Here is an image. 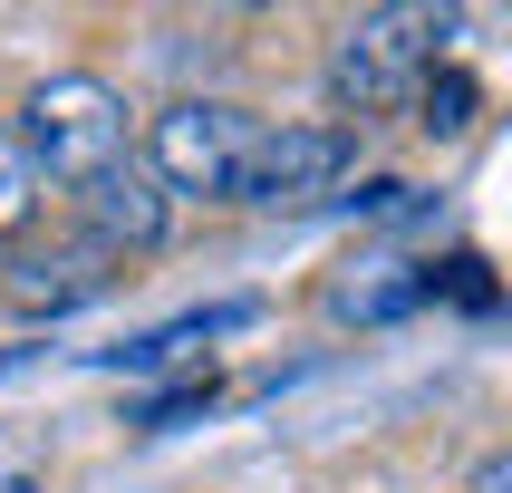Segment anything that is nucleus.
Returning a JSON list of instances; mask_svg holds the SVG:
<instances>
[{"instance_id":"obj_5","label":"nucleus","mask_w":512,"mask_h":493,"mask_svg":"<svg viewBox=\"0 0 512 493\" xmlns=\"http://www.w3.org/2000/svg\"><path fill=\"white\" fill-rule=\"evenodd\" d=\"M78 203H87V232L107 242V252H155L165 242V184L126 155V165H107L97 184H78Z\"/></svg>"},{"instance_id":"obj_2","label":"nucleus","mask_w":512,"mask_h":493,"mask_svg":"<svg viewBox=\"0 0 512 493\" xmlns=\"http://www.w3.org/2000/svg\"><path fill=\"white\" fill-rule=\"evenodd\" d=\"M435 39H445L435 10H358V20L329 39V97H339L348 116H397L406 97H416V78H426Z\"/></svg>"},{"instance_id":"obj_7","label":"nucleus","mask_w":512,"mask_h":493,"mask_svg":"<svg viewBox=\"0 0 512 493\" xmlns=\"http://www.w3.org/2000/svg\"><path fill=\"white\" fill-rule=\"evenodd\" d=\"M464 493H512V455H484V464H474V484H464Z\"/></svg>"},{"instance_id":"obj_1","label":"nucleus","mask_w":512,"mask_h":493,"mask_svg":"<svg viewBox=\"0 0 512 493\" xmlns=\"http://www.w3.org/2000/svg\"><path fill=\"white\" fill-rule=\"evenodd\" d=\"M20 165L29 174H49V184H97L107 165H126V97H116L107 78H39L29 87V107H20Z\"/></svg>"},{"instance_id":"obj_6","label":"nucleus","mask_w":512,"mask_h":493,"mask_svg":"<svg viewBox=\"0 0 512 493\" xmlns=\"http://www.w3.org/2000/svg\"><path fill=\"white\" fill-rule=\"evenodd\" d=\"M29 213V165H20V145H10V126H0V232Z\"/></svg>"},{"instance_id":"obj_4","label":"nucleus","mask_w":512,"mask_h":493,"mask_svg":"<svg viewBox=\"0 0 512 493\" xmlns=\"http://www.w3.org/2000/svg\"><path fill=\"white\" fill-rule=\"evenodd\" d=\"M348 126H261L252 145V174H242V203H271V213H300V203L339 194L348 174Z\"/></svg>"},{"instance_id":"obj_3","label":"nucleus","mask_w":512,"mask_h":493,"mask_svg":"<svg viewBox=\"0 0 512 493\" xmlns=\"http://www.w3.org/2000/svg\"><path fill=\"white\" fill-rule=\"evenodd\" d=\"M252 145L261 126L242 107H223V97H174L165 116H155V184H174V194H213L232 203L242 194V174H252Z\"/></svg>"}]
</instances>
